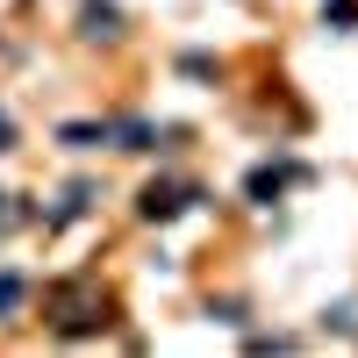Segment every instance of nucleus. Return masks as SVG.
<instances>
[{
    "instance_id": "f257e3e1",
    "label": "nucleus",
    "mask_w": 358,
    "mask_h": 358,
    "mask_svg": "<svg viewBox=\"0 0 358 358\" xmlns=\"http://www.w3.org/2000/svg\"><path fill=\"white\" fill-rule=\"evenodd\" d=\"M101 322H108L101 280H65V287H50V330H57V337H86V330H101Z\"/></svg>"
},
{
    "instance_id": "f03ea898",
    "label": "nucleus",
    "mask_w": 358,
    "mask_h": 358,
    "mask_svg": "<svg viewBox=\"0 0 358 358\" xmlns=\"http://www.w3.org/2000/svg\"><path fill=\"white\" fill-rule=\"evenodd\" d=\"M187 208H201V187H194V179H151V187L136 194V215H143V222H172V215H187Z\"/></svg>"
},
{
    "instance_id": "7ed1b4c3",
    "label": "nucleus",
    "mask_w": 358,
    "mask_h": 358,
    "mask_svg": "<svg viewBox=\"0 0 358 358\" xmlns=\"http://www.w3.org/2000/svg\"><path fill=\"white\" fill-rule=\"evenodd\" d=\"M287 179H301V165H258V172L244 179V194H251L258 208H273V201L287 194Z\"/></svg>"
},
{
    "instance_id": "20e7f679",
    "label": "nucleus",
    "mask_w": 358,
    "mask_h": 358,
    "mask_svg": "<svg viewBox=\"0 0 358 358\" xmlns=\"http://www.w3.org/2000/svg\"><path fill=\"white\" fill-rule=\"evenodd\" d=\"M86 208H94V179H72V187H65V208H50L43 222H72V215H86Z\"/></svg>"
},
{
    "instance_id": "39448f33",
    "label": "nucleus",
    "mask_w": 358,
    "mask_h": 358,
    "mask_svg": "<svg viewBox=\"0 0 358 358\" xmlns=\"http://www.w3.org/2000/svg\"><path fill=\"white\" fill-rule=\"evenodd\" d=\"M57 143H65V151H94V143H108V122H65Z\"/></svg>"
},
{
    "instance_id": "423d86ee",
    "label": "nucleus",
    "mask_w": 358,
    "mask_h": 358,
    "mask_svg": "<svg viewBox=\"0 0 358 358\" xmlns=\"http://www.w3.org/2000/svg\"><path fill=\"white\" fill-rule=\"evenodd\" d=\"M22 301H29V280H22V273H0V322H15Z\"/></svg>"
},
{
    "instance_id": "0eeeda50",
    "label": "nucleus",
    "mask_w": 358,
    "mask_h": 358,
    "mask_svg": "<svg viewBox=\"0 0 358 358\" xmlns=\"http://www.w3.org/2000/svg\"><path fill=\"white\" fill-rule=\"evenodd\" d=\"M86 36H101V43H115V36H122V22H115V8H86Z\"/></svg>"
},
{
    "instance_id": "6e6552de",
    "label": "nucleus",
    "mask_w": 358,
    "mask_h": 358,
    "mask_svg": "<svg viewBox=\"0 0 358 358\" xmlns=\"http://www.w3.org/2000/svg\"><path fill=\"white\" fill-rule=\"evenodd\" d=\"M322 22H337V29H351V22H358V0H322Z\"/></svg>"
},
{
    "instance_id": "1a4fd4ad",
    "label": "nucleus",
    "mask_w": 358,
    "mask_h": 358,
    "mask_svg": "<svg viewBox=\"0 0 358 358\" xmlns=\"http://www.w3.org/2000/svg\"><path fill=\"white\" fill-rule=\"evenodd\" d=\"M15 194H0V229H8V222H22V208H8Z\"/></svg>"
},
{
    "instance_id": "9d476101",
    "label": "nucleus",
    "mask_w": 358,
    "mask_h": 358,
    "mask_svg": "<svg viewBox=\"0 0 358 358\" xmlns=\"http://www.w3.org/2000/svg\"><path fill=\"white\" fill-rule=\"evenodd\" d=\"M0 151H15V122H8V115H0Z\"/></svg>"
}]
</instances>
